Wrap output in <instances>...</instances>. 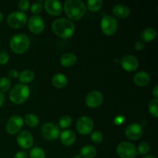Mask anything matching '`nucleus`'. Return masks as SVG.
Returning <instances> with one entry per match:
<instances>
[{
  "instance_id": "13",
  "label": "nucleus",
  "mask_w": 158,
  "mask_h": 158,
  "mask_svg": "<svg viewBox=\"0 0 158 158\" xmlns=\"http://www.w3.org/2000/svg\"><path fill=\"white\" fill-rule=\"evenodd\" d=\"M28 23V28L34 34H40L43 32L45 28V23L43 18L38 15H32L30 17Z\"/></svg>"
},
{
  "instance_id": "15",
  "label": "nucleus",
  "mask_w": 158,
  "mask_h": 158,
  "mask_svg": "<svg viewBox=\"0 0 158 158\" xmlns=\"http://www.w3.org/2000/svg\"><path fill=\"white\" fill-rule=\"evenodd\" d=\"M120 65L124 70L133 72L138 68L139 60H137V57L129 54V55H126L122 57L120 60Z\"/></svg>"
},
{
  "instance_id": "30",
  "label": "nucleus",
  "mask_w": 158,
  "mask_h": 158,
  "mask_svg": "<svg viewBox=\"0 0 158 158\" xmlns=\"http://www.w3.org/2000/svg\"><path fill=\"white\" fill-rule=\"evenodd\" d=\"M150 150H151V147L148 142H141L140 144L138 145V148H137V154H140V155H147L149 153Z\"/></svg>"
},
{
  "instance_id": "41",
  "label": "nucleus",
  "mask_w": 158,
  "mask_h": 158,
  "mask_svg": "<svg viewBox=\"0 0 158 158\" xmlns=\"http://www.w3.org/2000/svg\"><path fill=\"white\" fill-rule=\"evenodd\" d=\"M153 95H154V99L158 98V86L157 85H155L153 89Z\"/></svg>"
},
{
  "instance_id": "25",
  "label": "nucleus",
  "mask_w": 158,
  "mask_h": 158,
  "mask_svg": "<svg viewBox=\"0 0 158 158\" xmlns=\"http://www.w3.org/2000/svg\"><path fill=\"white\" fill-rule=\"evenodd\" d=\"M24 121L26 123V125L31 127H35L38 126L40 123V119L35 114H28L25 116Z\"/></svg>"
},
{
  "instance_id": "9",
  "label": "nucleus",
  "mask_w": 158,
  "mask_h": 158,
  "mask_svg": "<svg viewBox=\"0 0 158 158\" xmlns=\"http://www.w3.org/2000/svg\"><path fill=\"white\" fill-rule=\"evenodd\" d=\"M94 121L88 116H82L77 121L76 128L82 135H88L94 129Z\"/></svg>"
},
{
  "instance_id": "44",
  "label": "nucleus",
  "mask_w": 158,
  "mask_h": 158,
  "mask_svg": "<svg viewBox=\"0 0 158 158\" xmlns=\"http://www.w3.org/2000/svg\"><path fill=\"white\" fill-rule=\"evenodd\" d=\"M2 19H3V15H2V12H0V23H1V22L2 21Z\"/></svg>"
},
{
  "instance_id": "19",
  "label": "nucleus",
  "mask_w": 158,
  "mask_h": 158,
  "mask_svg": "<svg viewBox=\"0 0 158 158\" xmlns=\"http://www.w3.org/2000/svg\"><path fill=\"white\" fill-rule=\"evenodd\" d=\"M134 82L138 86L143 87V86H147L150 82L149 74L144 71H140L134 75Z\"/></svg>"
},
{
  "instance_id": "26",
  "label": "nucleus",
  "mask_w": 158,
  "mask_h": 158,
  "mask_svg": "<svg viewBox=\"0 0 158 158\" xmlns=\"http://www.w3.org/2000/svg\"><path fill=\"white\" fill-rule=\"evenodd\" d=\"M103 5V2L102 0H89L87 2L86 8L91 12H97L101 9Z\"/></svg>"
},
{
  "instance_id": "22",
  "label": "nucleus",
  "mask_w": 158,
  "mask_h": 158,
  "mask_svg": "<svg viewBox=\"0 0 158 158\" xmlns=\"http://www.w3.org/2000/svg\"><path fill=\"white\" fill-rule=\"evenodd\" d=\"M157 31L154 28H147V29H143L140 33V38H141V41L143 43H148V42H151L157 37Z\"/></svg>"
},
{
  "instance_id": "21",
  "label": "nucleus",
  "mask_w": 158,
  "mask_h": 158,
  "mask_svg": "<svg viewBox=\"0 0 158 158\" xmlns=\"http://www.w3.org/2000/svg\"><path fill=\"white\" fill-rule=\"evenodd\" d=\"M68 79L64 74L56 73L52 77V84L57 89H62L64 88L67 85Z\"/></svg>"
},
{
  "instance_id": "4",
  "label": "nucleus",
  "mask_w": 158,
  "mask_h": 158,
  "mask_svg": "<svg viewBox=\"0 0 158 158\" xmlns=\"http://www.w3.org/2000/svg\"><path fill=\"white\" fill-rule=\"evenodd\" d=\"M9 46L13 52L16 54H23L29 49L30 46V40L29 37L23 33L13 35L9 42Z\"/></svg>"
},
{
  "instance_id": "10",
  "label": "nucleus",
  "mask_w": 158,
  "mask_h": 158,
  "mask_svg": "<svg viewBox=\"0 0 158 158\" xmlns=\"http://www.w3.org/2000/svg\"><path fill=\"white\" fill-rule=\"evenodd\" d=\"M23 123H24V120L21 116L13 115L9 119V120L6 123V131L9 134L14 135V134L19 132L20 130L23 128Z\"/></svg>"
},
{
  "instance_id": "12",
  "label": "nucleus",
  "mask_w": 158,
  "mask_h": 158,
  "mask_svg": "<svg viewBox=\"0 0 158 158\" xmlns=\"http://www.w3.org/2000/svg\"><path fill=\"white\" fill-rule=\"evenodd\" d=\"M125 136L130 140H137L141 138L143 134V128L141 124L133 123L128 125L124 131Z\"/></svg>"
},
{
  "instance_id": "28",
  "label": "nucleus",
  "mask_w": 158,
  "mask_h": 158,
  "mask_svg": "<svg viewBox=\"0 0 158 158\" xmlns=\"http://www.w3.org/2000/svg\"><path fill=\"white\" fill-rule=\"evenodd\" d=\"M148 110L151 116L154 118H157L158 117V99H153L150 101L148 104Z\"/></svg>"
},
{
  "instance_id": "43",
  "label": "nucleus",
  "mask_w": 158,
  "mask_h": 158,
  "mask_svg": "<svg viewBox=\"0 0 158 158\" xmlns=\"http://www.w3.org/2000/svg\"><path fill=\"white\" fill-rule=\"evenodd\" d=\"M72 158H82V157L80 156V154H74Z\"/></svg>"
},
{
  "instance_id": "16",
  "label": "nucleus",
  "mask_w": 158,
  "mask_h": 158,
  "mask_svg": "<svg viewBox=\"0 0 158 158\" xmlns=\"http://www.w3.org/2000/svg\"><path fill=\"white\" fill-rule=\"evenodd\" d=\"M45 10L49 15L57 16L60 15L63 11V6L61 3L56 0H47L44 2Z\"/></svg>"
},
{
  "instance_id": "1",
  "label": "nucleus",
  "mask_w": 158,
  "mask_h": 158,
  "mask_svg": "<svg viewBox=\"0 0 158 158\" xmlns=\"http://www.w3.org/2000/svg\"><path fill=\"white\" fill-rule=\"evenodd\" d=\"M52 30L57 36L62 39L71 38L75 32V26L67 19H57L52 23Z\"/></svg>"
},
{
  "instance_id": "29",
  "label": "nucleus",
  "mask_w": 158,
  "mask_h": 158,
  "mask_svg": "<svg viewBox=\"0 0 158 158\" xmlns=\"http://www.w3.org/2000/svg\"><path fill=\"white\" fill-rule=\"evenodd\" d=\"M72 117L69 115H63V117H60V120H59V127L62 128V129H66V128L69 127L72 124Z\"/></svg>"
},
{
  "instance_id": "42",
  "label": "nucleus",
  "mask_w": 158,
  "mask_h": 158,
  "mask_svg": "<svg viewBox=\"0 0 158 158\" xmlns=\"http://www.w3.org/2000/svg\"><path fill=\"white\" fill-rule=\"evenodd\" d=\"M142 158H156V157L153 155H144Z\"/></svg>"
},
{
  "instance_id": "20",
  "label": "nucleus",
  "mask_w": 158,
  "mask_h": 158,
  "mask_svg": "<svg viewBox=\"0 0 158 158\" xmlns=\"http://www.w3.org/2000/svg\"><path fill=\"white\" fill-rule=\"evenodd\" d=\"M77 62V56L72 52L64 53L60 57V63L64 67H70L74 66Z\"/></svg>"
},
{
  "instance_id": "39",
  "label": "nucleus",
  "mask_w": 158,
  "mask_h": 158,
  "mask_svg": "<svg viewBox=\"0 0 158 158\" xmlns=\"http://www.w3.org/2000/svg\"><path fill=\"white\" fill-rule=\"evenodd\" d=\"M123 121H124V117L123 116H118V117H117L114 119V123L116 125L122 124L123 123Z\"/></svg>"
},
{
  "instance_id": "27",
  "label": "nucleus",
  "mask_w": 158,
  "mask_h": 158,
  "mask_svg": "<svg viewBox=\"0 0 158 158\" xmlns=\"http://www.w3.org/2000/svg\"><path fill=\"white\" fill-rule=\"evenodd\" d=\"M30 158H46L45 151L40 147H34L29 151Z\"/></svg>"
},
{
  "instance_id": "18",
  "label": "nucleus",
  "mask_w": 158,
  "mask_h": 158,
  "mask_svg": "<svg viewBox=\"0 0 158 158\" xmlns=\"http://www.w3.org/2000/svg\"><path fill=\"white\" fill-rule=\"evenodd\" d=\"M131 9L128 6L123 4H117L113 8V14L119 19H125L129 16Z\"/></svg>"
},
{
  "instance_id": "24",
  "label": "nucleus",
  "mask_w": 158,
  "mask_h": 158,
  "mask_svg": "<svg viewBox=\"0 0 158 158\" xmlns=\"http://www.w3.org/2000/svg\"><path fill=\"white\" fill-rule=\"evenodd\" d=\"M34 78H35V73L33 71L30 69H26L19 74V80L21 83H23V84L31 83L34 80Z\"/></svg>"
},
{
  "instance_id": "5",
  "label": "nucleus",
  "mask_w": 158,
  "mask_h": 158,
  "mask_svg": "<svg viewBox=\"0 0 158 158\" xmlns=\"http://www.w3.org/2000/svg\"><path fill=\"white\" fill-rule=\"evenodd\" d=\"M40 133L46 140L53 141L59 138L60 135V130L58 125L51 122H46L40 128Z\"/></svg>"
},
{
  "instance_id": "45",
  "label": "nucleus",
  "mask_w": 158,
  "mask_h": 158,
  "mask_svg": "<svg viewBox=\"0 0 158 158\" xmlns=\"http://www.w3.org/2000/svg\"><path fill=\"white\" fill-rule=\"evenodd\" d=\"M0 46H1V43H0Z\"/></svg>"
},
{
  "instance_id": "6",
  "label": "nucleus",
  "mask_w": 158,
  "mask_h": 158,
  "mask_svg": "<svg viewBox=\"0 0 158 158\" xmlns=\"http://www.w3.org/2000/svg\"><path fill=\"white\" fill-rule=\"evenodd\" d=\"M28 19L26 13L20 11L12 12L8 15L7 23L10 27L14 29H21L27 23Z\"/></svg>"
},
{
  "instance_id": "31",
  "label": "nucleus",
  "mask_w": 158,
  "mask_h": 158,
  "mask_svg": "<svg viewBox=\"0 0 158 158\" xmlns=\"http://www.w3.org/2000/svg\"><path fill=\"white\" fill-rule=\"evenodd\" d=\"M11 81L7 77H2L0 79V92L6 93L10 89Z\"/></svg>"
},
{
  "instance_id": "36",
  "label": "nucleus",
  "mask_w": 158,
  "mask_h": 158,
  "mask_svg": "<svg viewBox=\"0 0 158 158\" xmlns=\"http://www.w3.org/2000/svg\"><path fill=\"white\" fill-rule=\"evenodd\" d=\"M135 46V49H137V51H141L142 49L144 48L145 44L143 41H141V40H138V41L136 42L135 46Z\"/></svg>"
},
{
  "instance_id": "2",
  "label": "nucleus",
  "mask_w": 158,
  "mask_h": 158,
  "mask_svg": "<svg viewBox=\"0 0 158 158\" xmlns=\"http://www.w3.org/2000/svg\"><path fill=\"white\" fill-rule=\"evenodd\" d=\"M63 9L66 15L71 21L80 20L86 12V5L80 0H67L65 2Z\"/></svg>"
},
{
  "instance_id": "38",
  "label": "nucleus",
  "mask_w": 158,
  "mask_h": 158,
  "mask_svg": "<svg viewBox=\"0 0 158 158\" xmlns=\"http://www.w3.org/2000/svg\"><path fill=\"white\" fill-rule=\"evenodd\" d=\"M14 158H28V154L26 151H19L15 154Z\"/></svg>"
},
{
  "instance_id": "17",
  "label": "nucleus",
  "mask_w": 158,
  "mask_h": 158,
  "mask_svg": "<svg viewBox=\"0 0 158 158\" xmlns=\"http://www.w3.org/2000/svg\"><path fill=\"white\" fill-rule=\"evenodd\" d=\"M60 140L65 146L69 147L73 144L77 139V136L72 130H65L60 134Z\"/></svg>"
},
{
  "instance_id": "11",
  "label": "nucleus",
  "mask_w": 158,
  "mask_h": 158,
  "mask_svg": "<svg viewBox=\"0 0 158 158\" xmlns=\"http://www.w3.org/2000/svg\"><path fill=\"white\" fill-rule=\"evenodd\" d=\"M103 102V96L99 90L90 91L86 95L85 103L89 108H97L102 105Z\"/></svg>"
},
{
  "instance_id": "8",
  "label": "nucleus",
  "mask_w": 158,
  "mask_h": 158,
  "mask_svg": "<svg viewBox=\"0 0 158 158\" xmlns=\"http://www.w3.org/2000/svg\"><path fill=\"white\" fill-rule=\"evenodd\" d=\"M117 155L121 158H135L137 155V148L130 142H120L117 146Z\"/></svg>"
},
{
  "instance_id": "40",
  "label": "nucleus",
  "mask_w": 158,
  "mask_h": 158,
  "mask_svg": "<svg viewBox=\"0 0 158 158\" xmlns=\"http://www.w3.org/2000/svg\"><path fill=\"white\" fill-rule=\"evenodd\" d=\"M5 101H6V97H5L4 94L0 92V107L4 104Z\"/></svg>"
},
{
  "instance_id": "34",
  "label": "nucleus",
  "mask_w": 158,
  "mask_h": 158,
  "mask_svg": "<svg viewBox=\"0 0 158 158\" xmlns=\"http://www.w3.org/2000/svg\"><path fill=\"white\" fill-rule=\"evenodd\" d=\"M43 9V6L40 2H35L30 6L31 12L33 14H39Z\"/></svg>"
},
{
  "instance_id": "23",
  "label": "nucleus",
  "mask_w": 158,
  "mask_h": 158,
  "mask_svg": "<svg viewBox=\"0 0 158 158\" xmlns=\"http://www.w3.org/2000/svg\"><path fill=\"white\" fill-rule=\"evenodd\" d=\"M80 156L83 158H94L97 156V150L92 145H86L80 150Z\"/></svg>"
},
{
  "instance_id": "7",
  "label": "nucleus",
  "mask_w": 158,
  "mask_h": 158,
  "mask_svg": "<svg viewBox=\"0 0 158 158\" xmlns=\"http://www.w3.org/2000/svg\"><path fill=\"white\" fill-rule=\"evenodd\" d=\"M118 23L115 17L112 15H104L100 22L102 32L106 35H113L117 32Z\"/></svg>"
},
{
  "instance_id": "33",
  "label": "nucleus",
  "mask_w": 158,
  "mask_h": 158,
  "mask_svg": "<svg viewBox=\"0 0 158 158\" xmlns=\"http://www.w3.org/2000/svg\"><path fill=\"white\" fill-rule=\"evenodd\" d=\"M18 7L20 9V12H26L30 8V2L28 0H21L19 2Z\"/></svg>"
},
{
  "instance_id": "14",
  "label": "nucleus",
  "mask_w": 158,
  "mask_h": 158,
  "mask_svg": "<svg viewBox=\"0 0 158 158\" xmlns=\"http://www.w3.org/2000/svg\"><path fill=\"white\" fill-rule=\"evenodd\" d=\"M16 141L20 148L27 150L32 147L34 139L30 132L27 131H23L17 135Z\"/></svg>"
},
{
  "instance_id": "32",
  "label": "nucleus",
  "mask_w": 158,
  "mask_h": 158,
  "mask_svg": "<svg viewBox=\"0 0 158 158\" xmlns=\"http://www.w3.org/2000/svg\"><path fill=\"white\" fill-rule=\"evenodd\" d=\"M91 140L95 143H100L103 140V134L100 131H96L90 136Z\"/></svg>"
},
{
  "instance_id": "3",
  "label": "nucleus",
  "mask_w": 158,
  "mask_h": 158,
  "mask_svg": "<svg viewBox=\"0 0 158 158\" xmlns=\"http://www.w3.org/2000/svg\"><path fill=\"white\" fill-rule=\"evenodd\" d=\"M29 95L30 90L29 86L26 84L19 83L11 89L9 97L12 103L19 105L25 103L29 99Z\"/></svg>"
},
{
  "instance_id": "37",
  "label": "nucleus",
  "mask_w": 158,
  "mask_h": 158,
  "mask_svg": "<svg viewBox=\"0 0 158 158\" xmlns=\"http://www.w3.org/2000/svg\"><path fill=\"white\" fill-rule=\"evenodd\" d=\"M8 76L10 79H16L17 77H19V73L15 69H11L8 73Z\"/></svg>"
},
{
  "instance_id": "35",
  "label": "nucleus",
  "mask_w": 158,
  "mask_h": 158,
  "mask_svg": "<svg viewBox=\"0 0 158 158\" xmlns=\"http://www.w3.org/2000/svg\"><path fill=\"white\" fill-rule=\"evenodd\" d=\"M9 56L8 52L6 50H2L0 52V64L5 65L9 62Z\"/></svg>"
}]
</instances>
